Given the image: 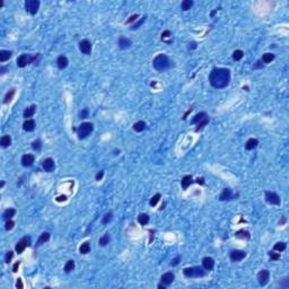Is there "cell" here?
<instances>
[{
  "mask_svg": "<svg viewBox=\"0 0 289 289\" xmlns=\"http://www.w3.org/2000/svg\"><path fill=\"white\" fill-rule=\"evenodd\" d=\"M209 81L213 88H225L231 81V70L226 68H213L209 75Z\"/></svg>",
  "mask_w": 289,
  "mask_h": 289,
  "instance_id": "1",
  "label": "cell"
},
{
  "mask_svg": "<svg viewBox=\"0 0 289 289\" xmlns=\"http://www.w3.org/2000/svg\"><path fill=\"white\" fill-rule=\"evenodd\" d=\"M153 66L156 70L164 71L173 67V61L166 54H158L153 61Z\"/></svg>",
  "mask_w": 289,
  "mask_h": 289,
  "instance_id": "2",
  "label": "cell"
},
{
  "mask_svg": "<svg viewBox=\"0 0 289 289\" xmlns=\"http://www.w3.org/2000/svg\"><path fill=\"white\" fill-rule=\"evenodd\" d=\"M183 275L186 278H200V277L206 276V271L200 267H191V268H185L183 270Z\"/></svg>",
  "mask_w": 289,
  "mask_h": 289,
  "instance_id": "3",
  "label": "cell"
},
{
  "mask_svg": "<svg viewBox=\"0 0 289 289\" xmlns=\"http://www.w3.org/2000/svg\"><path fill=\"white\" fill-rule=\"evenodd\" d=\"M93 130H94L93 123L84 122L83 124H80V127H79L77 130L78 138H79V139H85V138H87V137L93 132Z\"/></svg>",
  "mask_w": 289,
  "mask_h": 289,
  "instance_id": "4",
  "label": "cell"
},
{
  "mask_svg": "<svg viewBox=\"0 0 289 289\" xmlns=\"http://www.w3.org/2000/svg\"><path fill=\"white\" fill-rule=\"evenodd\" d=\"M25 8L27 12H30V14L35 15L40 8V1L39 0H27L25 2Z\"/></svg>",
  "mask_w": 289,
  "mask_h": 289,
  "instance_id": "5",
  "label": "cell"
},
{
  "mask_svg": "<svg viewBox=\"0 0 289 289\" xmlns=\"http://www.w3.org/2000/svg\"><path fill=\"white\" fill-rule=\"evenodd\" d=\"M265 201L270 205H280V197L276 192L272 191H267L265 192Z\"/></svg>",
  "mask_w": 289,
  "mask_h": 289,
  "instance_id": "6",
  "label": "cell"
},
{
  "mask_svg": "<svg viewBox=\"0 0 289 289\" xmlns=\"http://www.w3.org/2000/svg\"><path fill=\"white\" fill-rule=\"evenodd\" d=\"M34 57H31L30 54H22L17 58V66L19 68H24L28 63H33Z\"/></svg>",
  "mask_w": 289,
  "mask_h": 289,
  "instance_id": "7",
  "label": "cell"
},
{
  "mask_svg": "<svg viewBox=\"0 0 289 289\" xmlns=\"http://www.w3.org/2000/svg\"><path fill=\"white\" fill-rule=\"evenodd\" d=\"M30 245H31V238L26 236V237L22 238L19 242L16 244V246H15V250H16V252H17L18 254H20V253H23V252H24V250H25L27 246H30Z\"/></svg>",
  "mask_w": 289,
  "mask_h": 289,
  "instance_id": "8",
  "label": "cell"
},
{
  "mask_svg": "<svg viewBox=\"0 0 289 289\" xmlns=\"http://www.w3.org/2000/svg\"><path fill=\"white\" fill-rule=\"evenodd\" d=\"M270 279V272L268 270H261L257 275V281L261 286H265L267 283H269Z\"/></svg>",
  "mask_w": 289,
  "mask_h": 289,
  "instance_id": "9",
  "label": "cell"
},
{
  "mask_svg": "<svg viewBox=\"0 0 289 289\" xmlns=\"http://www.w3.org/2000/svg\"><path fill=\"white\" fill-rule=\"evenodd\" d=\"M246 257V253L244 251H239V250H234L229 253V257H231V261L234 262H237V261H242L244 257Z\"/></svg>",
  "mask_w": 289,
  "mask_h": 289,
  "instance_id": "10",
  "label": "cell"
},
{
  "mask_svg": "<svg viewBox=\"0 0 289 289\" xmlns=\"http://www.w3.org/2000/svg\"><path fill=\"white\" fill-rule=\"evenodd\" d=\"M174 279H175V276H174L173 272H166V273H164L161 277V283L167 287V286H169L171 283H173Z\"/></svg>",
  "mask_w": 289,
  "mask_h": 289,
  "instance_id": "11",
  "label": "cell"
},
{
  "mask_svg": "<svg viewBox=\"0 0 289 289\" xmlns=\"http://www.w3.org/2000/svg\"><path fill=\"white\" fill-rule=\"evenodd\" d=\"M79 49L81 53L84 54H90L92 52V44L88 40H83L80 43H79Z\"/></svg>",
  "mask_w": 289,
  "mask_h": 289,
  "instance_id": "12",
  "label": "cell"
},
{
  "mask_svg": "<svg viewBox=\"0 0 289 289\" xmlns=\"http://www.w3.org/2000/svg\"><path fill=\"white\" fill-rule=\"evenodd\" d=\"M43 169H44L45 172H48V173H51L54 171V168H55V164H54V161L52 159V158H46L43 161Z\"/></svg>",
  "mask_w": 289,
  "mask_h": 289,
  "instance_id": "13",
  "label": "cell"
},
{
  "mask_svg": "<svg viewBox=\"0 0 289 289\" xmlns=\"http://www.w3.org/2000/svg\"><path fill=\"white\" fill-rule=\"evenodd\" d=\"M202 267L203 269L207 270V271H210V270L213 269L215 267V260L210 257H206L202 259Z\"/></svg>",
  "mask_w": 289,
  "mask_h": 289,
  "instance_id": "14",
  "label": "cell"
},
{
  "mask_svg": "<svg viewBox=\"0 0 289 289\" xmlns=\"http://www.w3.org/2000/svg\"><path fill=\"white\" fill-rule=\"evenodd\" d=\"M34 159H35V157H34L33 155L26 154L22 157V164H23V166H25V167L32 166L33 163H34Z\"/></svg>",
  "mask_w": 289,
  "mask_h": 289,
  "instance_id": "15",
  "label": "cell"
},
{
  "mask_svg": "<svg viewBox=\"0 0 289 289\" xmlns=\"http://www.w3.org/2000/svg\"><path fill=\"white\" fill-rule=\"evenodd\" d=\"M234 198V194L231 192V189H224L223 192L219 195V200L220 201H225V200H231Z\"/></svg>",
  "mask_w": 289,
  "mask_h": 289,
  "instance_id": "16",
  "label": "cell"
},
{
  "mask_svg": "<svg viewBox=\"0 0 289 289\" xmlns=\"http://www.w3.org/2000/svg\"><path fill=\"white\" fill-rule=\"evenodd\" d=\"M23 129H24L25 131H28V132L33 131V130L35 129V121L32 120V119L26 120L25 122H24V124H23Z\"/></svg>",
  "mask_w": 289,
  "mask_h": 289,
  "instance_id": "17",
  "label": "cell"
},
{
  "mask_svg": "<svg viewBox=\"0 0 289 289\" xmlns=\"http://www.w3.org/2000/svg\"><path fill=\"white\" fill-rule=\"evenodd\" d=\"M57 64H58L59 69H64V68H67V66H68V59H67V57L60 55V57L57 59Z\"/></svg>",
  "mask_w": 289,
  "mask_h": 289,
  "instance_id": "18",
  "label": "cell"
},
{
  "mask_svg": "<svg viewBox=\"0 0 289 289\" xmlns=\"http://www.w3.org/2000/svg\"><path fill=\"white\" fill-rule=\"evenodd\" d=\"M207 116L208 115H207L205 112H200V113H198V114H195V115L193 116V119L191 120V123H192V124H198V123L201 122L203 119H206Z\"/></svg>",
  "mask_w": 289,
  "mask_h": 289,
  "instance_id": "19",
  "label": "cell"
},
{
  "mask_svg": "<svg viewBox=\"0 0 289 289\" xmlns=\"http://www.w3.org/2000/svg\"><path fill=\"white\" fill-rule=\"evenodd\" d=\"M257 145H259V141H257V139H254V138H251L249 139L246 143H245V148L247 149V150H253L254 148L257 147Z\"/></svg>",
  "mask_w": 289,
  "mask_h": 289,
  "instance_id": "20",
  "label": "cell"
},
{
  "mask_svg": "<svg viewBox=\"0 0 289 289\" xmlns=\"http://www.w3.org/2000/svg\"><path fill=\"white\" fill-rule=\"evenodd\" d=\"M191 183H192V176H191V175H185V176L182 179V181H181L182 187H183L184 190H186L189 186L191 185Z\"/></svg>",
  "mask_w": 289,
  "mask_h": 289,
  "instance_id": "21",
  "label": "cell"
},
{
  "mask_svg": "<svg viewBox=\"0 0 289 289\" xmlns=\"http://www.w3.org/2000/svg\"><path fill=\"white\" fill-rule=\"evenodd\" d=\"M130 45H131V41L127 37H120L119 39V46L121 48V49H128L130 48Z\"/></svg>",
  "mask_w": 289,
  "mask_h": 289,
  "instance_id": "22",
  "label": "cell"
},
{
  "mask_svg": "<svg viewBox=\"0 0 289 289\" xmlns=\"http://www.w3.org/2000/svg\"><path fill=\"white\" fill-rule=\"evenodd\" d=\"M15 213H16V210L14 208H9V209L5 210L4 215H2V218L5 220H9V219H12L15 216Z\"/></svg>",
  "mask_w": 289,
  "mask_h": 289,
  "instance_id": "23",
  "label": "cell"
},
{
  "mask_svg": "<svg viewBox=\"0 0 289 289\" xmlns=\"http://www.w3.org/2000/svg\"><path fill=\"white\" fill-rule=\"evenodd\" d=\"M49 239H50V233H48V231L42 233V234L40 235L39 241H37V246H39V245H42L43 243H45V242H48Z\"/></svg>",
  "mask_w": 289,
  "mask_h": 289,
  "instance_id": "24",
  "label": "cell"
},
{
  "mask_svg": "<svg viewBox=\"0 0 289 289\" xmlns=\"http://www.w3.org/2000/svg\"><path fill=\"white\" fill-rule=\"evenodd\" d=\"M35 111H36V106H35V105H31L28 109L25 110V112H24V117L28 120V117H32V116L34 115Z\"/></svg>",
  "mask_w": 289,
  "mask_h": 289,
  "instance_id": "25",
  "label": "cell"
},
{
  "mask_svg": "<svg viewBox=\"0 0 289 289\" xmlns=\"http://www.w3.org/2000/svg\"><path fill=\"white\" fill-rule=\"evenodd\" d=\"M10 57H12V51H7V50L0 51V62H5Z\"/></svg>",
  "mask_w": 289,
  "mask_h": 289,
  "instance_id": "26",
  "label": "cell"
},
{
  "mask_svg": "<svg viewBox=\"0 0 289 289\" xmlns=\"http://www.w3.org/2000/svg\"><path fill=\"white\" fill-rule=\"evenodd\" d=\"M0 143H1V147L4 148H7L8 146H10V143H12V138H10V135H4L2 138H1V140H0Z\"/></svg>",
  "mask_w": 289,
  "mask_h": 289,
  "instance_id": "27",
  "label": "cell"
},
{
  "mask_svg": "<svg viewBox=\"0 0 289 289\" xmlns=\"http://www.w3.org/2000/svg\"><path fill=\"white\" fill-rule=\"evenodd\" d=\"M145 129H146V123L143 121H138V122H135L133 124V130L135 132H141Z\"/></svg>",
  "mask_w": 289,
  "mask_h": 289,
  "instance_id": "28",
  "label": "cell"
},
{
  "mask_svg": "<svg viewBox=\"0 0 289 289\" xmlns=\"http://www.w3.org/2000/svg\"><path fill=\"white\" fill-rule=\"evenodd\" d=\"M138 221L142 226L147 225L148 223H149V216H148L147 213H140L139 217H138Z\"/></svg>",
  "mask_w": 289,
  "mask_h": 289,
  "instance_id": "29",
  "label": "cell"
},
{
  "mask_svg": "<svg viewBox=\"0 0 289 289\" xmlns=\"http://www.w3.org/2000/svg\"><path fill=\"white\" fill-rule=\"evenodd\" d=\"M193 6V1L192 0H183L182 1V4H181V8H182V10H189V9H191Z\"/></svg>",
  "mask_w": 289,
  "mask_h": 289,
  "instance_id": "30",
  "label": "cell"
},
{
  "mask_svg": "<svg viewBox=\"0 0 289 289\" xmlns=\"http://www.w3.org/2000/svg\"><path fill=\"white\" fill-rule=\"evenodd\" d=\"M15 92H16V89L15 88H12V89H9V92L7 93L6 94V96H5V98H4V103L5 104H8L12 99H13V96L15 95Z\"/></svg>",
  "mask_w": 289,
  "mask_h": 289,
  "instance_id": "31",
  "label": "cell"
},
{
  "mask_svg": "<svg viewBox=\"0 0 289 289\" xmlns=\"http://www.w3.org/2000/svg\"><path fill=\"white\" fill-rule=\"evenodd\" d=\"M110 241H111V237H110V234H104L102 237L99 238V245L101 246H106V245L110 243Z\"/></svg>",
  "mask_w": 289,
  "mask_h": 289,
  "instance_id": "32",
  "label": "cell"
},
{
  "mask_svg": "<svg viewBox=\"0 0 289 289\" xmlns=\"http://www.w3.org/2000/svg\"><path fill=\"white\" fill-rule=\"evenodd\" d=\"M89 251H90V246L88 242L83 243V244L80 245V247H79V252L81 254H87V253H89Z\"/></svg>",
  "mask_w": 289,
  "mask_h": 289,
  "instance_id": "33",
  "label": "cell"
},
{
  "mask_svg": "<svg viewBox=\"0 0 289 289\" xmlns=\"http://www.w3.org/2000/svg\"><path fill=\"white\" fill-rule=\"evenodd\" d=\"M208 122H209V116H207L206 119H203L201 122H199L198 124H197V128H195V131L198 132V131H200V130H202V129L205 128L206 127L207 124H208Z\"/></svg>",
  "mask_w": 289,
  "mask_h": 289,
  "instance_id": "34",
  "label": "cell"
},
{
  "mask_svg": "<svg viewBox=\"0 0 289 289\" xmlns=\"http://www.w3.org/2000/svg\"><path fill=\"white\" fill-rule=\"evenodd\" d=\"M286 247H287V245H286L285 242H278V243H276L275 246H273L275 251H278V252H283V251L286 250Z\"/></svg>",
  "mask_w": 289,
  "mask_h": 289,
  "instance_id": "35",
  "label": "cell"
},
{
  "mask_svg": "<svg viewBox=\"0 0 289 289\" xmlns=\"http://www.w3.org/2000/svg\"><path fill=\"white\" fill-rule=\"evenodd\" d=\"M74 269H75V261H74V260H69V261L66 263V265H64V271L68 273V272L72 271Z\"/></svg>",
  "mask_w": 289,
  "mask_h": 289,
  "instance_id": "36",
  "label": "cell"
},
{
  "mask_svg": "<svg viewBox=\"0 0 289 289\" xmlns=\"http://www.w3.org/2000/svg\"><path fill=\"white\" fill-rule=\"evenodd\" d=\"M236 237L238 238H246V239H249L251 237L250 236V233L247 231H244V229H242V231H238L236 233Z\"/></svg>",
  "mask_w": 289,
  "mask_h": 289,
  "instance_id": "37",
  "label": "cell"
},
{
  "mask_svg": "<svg viewBox=\"0 0 289 289\" xmlns=\"http://www.w3.org/2000/svg\"><path fill=\"white\" fill-rule=\"evenodd\" d=\"M273 59H275V54H272V53H265V54H263V57H262V61H263L264 63H270Z\"/></svg>",
  "mask_w": 289,
  "mask_h": 289,
  "instance_id": "38",
  "label": "cell"
},
{
  "mask_svg": "<svg viewBox=\"0 0 289 289\" xmlns=\"http://www.w3.org/2000/svg\"><path fill=\"white\" fill-rule=\"evenodd\" d=\"M243 57H244V52L242 51V50H236V51H234V53H233V59H234L235 61L241 60Z\"/></svg>",
  "mask_w": 289,
  "mask_h": 289,
  "instance_id": "39",
  "label": "cell"
},
{
  "mask_svg": "<svg viewBox=\"0 0 289 289\" xmlns=\"http://www.w3.org/2000/svg\"><path fill=\"white\" fill-rule=\"evenodd\" d=\"M112 218H113V213H112L111 211L107 212V213H105V215H104V217H103V219H102V224H104V225L109 224L110 221L112 220Z\"/></svg>",
  "mask_w": 289,
  "mask_h": 289,
  "instance_id": "40",
  "label": "cell"
},
{
  "mask_svg": "<svg viewBox=\"0 0 289 289\" xmlns=\"http://www.w3.org/2000/svg\"><path fill=\"white\" fill-rule=\"evenodd\" d=\"M159 200H161V194H159V193H156L154 197L150 199V202H149V203H150V206L151 207H155L157 203H158Z\"/></svg>",
  "mask_w": 289,
  "mask_h": 289,
  "instance_id": "41",
  "label": "cell"
},
{
  "mask_svg": "<svg viewBox=\"0 0 289 289\" xmlns=\"http://www.w3.org/2000/svg\"><path fill=\"white\" fill-rule=\"evenodd\" d=\"M32 147H33V149L36 150V151L41 150V148H42V142H41V140H35V141L32 143Z\"/></svg>",
  "mask_w": 289,
  "mask_h": 289,
  "instance_id": "42",
  "label": "cell"
},
{
  "mask_svg": "<svg viewBox=\"0 0 289 289\" xmlns=\"http://www.w3.org/2000/svg\"><path fill=\"white\" fill-rule=\"evenodd\" d=\"M14 225H15V224H14V221H13V220H12V219H9V220H7V223H6V227H5V228H6V231H12V229H13V228H14Z\"/></svg>",
  "mask_w": 289,
  "mask_h": 289,
  "instance_id": "43",
  "label": "cell"
},
{
  "mask_svg": "<svg viewBox=\"0 0 289 289\" xmlns=\"http://www.w3.org/2000/svg\"><path fill=\"white\" fill-rule=\"evenodd\" d=\"M269 257L271 260H279L280 259V254L279 253H275V252H269Z\"/></svg>",
  "mask_w": 289,
  "mask_h": 289,
  "instance_id": "44",
  "label": "cell"
},
{
  "mask_svg": "<svg viewBox=\"0 0 289 289\" xmlns=\"http://www.w3.org/2000/svg\"><path fill=\"white\" fill-rule=\"evenodd\" d=\"M14 257V253L12 251H9V252H7L6 254V257H5V261H6V263H9L10 261H12V259Z\"/></svg>",
  "mask_w": 289,
  "mask_h": 289,
  "instance_id": "45",
  "label": "cell"
},
{
  "mask_svg": "<svg viewBox=\"0 0 289 289\" xmlns=\"http://www.w3.org/2000/svg\"><path fill=\"white\" fill-rule=\"evenodd\" d=\"M145 19H146V16H143V17H142L141 19L139 20V22H138V23H137V24H135V25L132 26V27H131V30H135V28H138V27H139V26L141 25L142 23H143V22H145Z\"/></svg>",
  "mask_w": 289,
  "mask_h": 289,
  "instance_id": "46",
  "label": "cell"
},
{
  "mask_svg": "<svg viewBox=\"0 0 289 289\" xmlns=\"http://www.w3.org/2000/svg\"><path fill=\"white\" fill-rule=\"evenodd\" d=\"M87 115H88V110H87V109L83 110V111L80 112V114H79L80 119H86V117H87Z\"/></svg>",
  "mask_w": 289,
  "mask_h": 289,
  "instance_id": "47",
  "label": "cell"
},
{
  "mask_svg": "<svg viewBox=\"0 0 289 289\" xmlns=\"http://www.w3.org/2000/svg\"><path fill=\"white\" fill-rule=\"evenodd\" d=\"M138 17H139V16H138L137 14H135V15H132V16H131V17H130V18L127 20V24H130V23H132V22L137 20V18H138Z\"/></svg>",
  "mask_w": 289,
  "mask_h": 289,
  "instance_id": "48",
  "label": "cell"
},
{
  "mask_svg": "<svg viewBox=\"0 0 289 289\" xmlns=\"http://www.w3.org/2000/svg\"><path fill=\"white\" fill-rule=\"evenodd\" d=\"M103 176H104V171H101V172H98V173L96 174V181H101L102 179H103Z\"/></svg>",
  "mask_w": 289,
  "mask_h": 289,
  "instance_id": "49",
  "label": "cell"
},
{
  "mask_svg": "<svg viewBox=\"0 0 289 289\" xmlns=\"http://www.w3.org/2000/svg\"><path fill=\"white\" fill-rule=\"evenodd\" d=\"M19 264H20L19 261H18V262H16V263L14 264V267H13V272H17V270H18V268H19Z\"/></svg>",
  "mask_w": 289,
  "mask_h": 289,
  "instance_id": "50",
  "label": "cell"
},
{
  "mask_svg": "<svg viewBox=\"0 0 289 289\" xmlns=\"http://www.w3.org/2000/svg\"><path fill=\"white\" fill-rule=\"evenodd\" d=\"M16 287H17V288H23V287H24V285H23V283H22V279H17Z\"/></svg>",
  "mask_w": 289,
  "mask_h": 289,
  "instance_id": "51",
  "label": "cell"
},
{
  "mask_svg": "<svg viewBox=\"0 0 289 289\" xmlns=\"http://www.w3.org/2000/svg\"><path fill=\"white\" fill-rule=\"evenodd\" d=\"M180 260H181V257H176L173 261H172V263H171V264H172V265H176V264L179 263V261H180Z\"/></svg>",
  "mask_w": 289,
  "mask_h": 289,
  "instance_id": "52",
  "label": "cell"
},
{
  "mask_svg": "<svg viewBox=\"0 0 289 289\" xmlns=\"http://www.w3.org/2000/svg\"><path fill=\"white\" fill-rule=\"evenodd\" d=\"M169 35H171V32L169 31H165V32L161 34V39H165V37L169 36Z\"/></svg>",
  "mask_w": 289,
  "mask_h": 289,
  "instance_id": "53",
  "label": "cell"
},
{
  "mask_svg": "<svg viewBox=\"0 0 289 289\" xmlns=\"http://www.w3.org/2000/svg\"><path fill=\"white\" fill-rule=\"evenodd\" d=\"M67 200V197L66 195H60V197H58L57 198V201H59V202H61V201H66Z\"/></svg>",
  "mask_w": 289,
  "mask_h": 289,
  "instance_id": "54",
  "label": "cell"
},
{
  "mask_svg": "<svg viewBox=\"0 0 289 289\" xmlns=\"http://www.w3.org/2000/svg\"><path fill=\"white\" fill-rule=\"evenodd\" d=\"M197 183H198V184H201V185H203V184H205V180H203L202 177L197 179Z\"/></svg>",
  "mask_w": 289,
  "mask_h": 289,
  "instance_id": "55",
  "label": "cell"
},
{
  "mask_svg": "<svg viewBox=\"0 0 289 289\" xmlns=\"http://www.w3.org/2000/svg\"><path fill=\"white\" fill-rule=\"evenodd\" d=\"M257 64L254 66V68H263V64H261V61H257Z\"/></svg>",
  "mask_w": 289,
  "mask_h": 289,
  "instance_id": "56",
  "label": "cell"
},
{
  "mask_svg": "<svg viewBox=\"0 0 289 289\" xmlns=\"http://www.w3.org/2000/svg\"><path fill=\"white\" fill-rule=\"evenodd\" d=\"M6 70H7V68H5V67H1V68H0L1 74H5V72H6Z\"/></svg>",
  "mask_w": 289,
  "mask_h": 289,
  "instance_id": "57",
  "label": "cell"
},
{
  "mask_svg": "<svg viewBox=\"0 0 289 289\" xmlns=\"http://www.w3.org/2000/svg\"><path fill=\"white\" fill-rule=\"evenodd\" d=\"M165 287H166V286H165V285H163V283H161V285H158V288H159V289H165Z\"/></svg>",
  "mask_w": 289,
  "mask_h": 289,
  "instance_id": "58",
  "label": "cell"
},
{
  "mask_svg": "<svg viewBox=\"0 0 289 289\" xmlns=\"http://www.w3.org/2000/svg\"><path fill=\"white\" fill-rule=\"evenodd\" d=\"M191 45H192V46H191L192 49H195V43H194V42H193V43H191Z\"/></svg>",
  "mask_w": 289,
  "mask_h": 289,
  "instance_id": "59",
  "label": "cell"
}]
</instances>
